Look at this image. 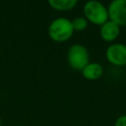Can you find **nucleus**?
<instances>
[{"label": "nucleus", "instance_id": "obj_1", "mask_svg": "<svg viewBox=\"0 0 126 126\" xmlns=\"http://www.w3.org/2000/svg\"><path fill=\"white\" fill-rule=\"evenodd\" d=\"M47 33L55 42H65L69 40L74 33L71 20L63 17L54 19L48 26Z\"/></svg>", "mask_w": 126, "mask_h": 126}, {"label": "nucleus", "instance_id": "obj_2", "mask_svg": "<svg viewBox=\"0 0 126 126\" xmlns=\"http://www.w3.org/2000/svg\"><path fill=\"white\" fill-rule=\"evenodd\" d=\"M83 13L86 20L95 26L100 27L109 20L107 7L96 0H90L86 2L83 7Z\"/></svg>", "mask_w": 126, "mask_h": 126}, {"label": "nucleus", "instance_id": "obj_3", "mask_svg": "<svg viewBox=\"0 0 126 126\" xmlns=\"http://www.w3.org/2000/svg\"><path fill=\"white\" fill-rule=\"evenodd\" d=\"M67 62L73 70L82 71L90 63L88 48L81 43L72 44L67 51Z\"/></svg>", "mask_w": 126, "mask_h": 126}, {"label": "nucleus", "instance_id": "obj_4", "mask_svg": "<svg viewBox=\"0 0 126 126\" xmlns=\"http://www.w3.org/2000/svg\"><path fill=\"white\" fill-rule=\"evenodd\" d=\"M105 57L107 61L114 66L126 65V45L123 43H111L105 50Z\"/></svg>", "mask_w": 126, "mask_h": 126}, {"label": "nucleus", "instance_id": "obj_5", "mask_svg": "<svg viewBox=\"0 0 126 126\" xmlns=\"http://www.w3.org/2000/svg\"><path fill=\"white\" fill-rule=\"evenodd\" d=\"M108 19L119 27L126 26V0H113L107 7Z\"/></svg>", "mask_w": 126, "mask_h": 126}, {"label": "nucleus", "instance_id": "obj_6", "mask_svg": "<svg viewBox=\"0 0 126 126\" xmlns=\"http://www.w3.org/2000/svg\"><path fill=\"white\" fill-rule=\"evenodd\" d=\"M120 33V27L114 22L108 20L99 27V35L106 42L114 41Z\"/></svg>", "mask_w": 126, "mask_h": 126}, {"label": "nucleus", "instance_id": "obj_7", "mask_svg": "<svg viewBox=\"0 0 126 126\" xmlns=\"http://www.w3.org/2000/svg\"><path fill=\"white\" fill-rule=\"evenodd\" d=\"M81 72L85 79L89 81H95L102 76L103 68L97 62H90Z\"/></svg>", "mask_w": 126, "mask_h": 126}, {"label": "nucleus", "instance_id": "obj_8", "mask_svg": "<svg viewBox=\"0 0 126 126\" xmlns=\"http://www.w3.org/2000/svg\"><path fill=\"white\" fill-rule=\"evenodd\" d=\"M77 0H49L48 4L49 6L60 12H66L72 10L77 5Z\"/></svg>", "mask_w": 126, "mask_h": 126}, {"label": "nucleus", "instance_id": "obj_9", "mask_svg": "<svg viewBox=\"0 0 126 126\" xmlns=\"http://www.w3.org/2000/svg\"><path fill=\"white\" fill-rule=\"evenodd\" d=\"M71 22H72V27L74 32H83L88 28V25H89V22L86 20L85 17L74 18Z\"/></svg>", "mask_w": 126, "mask_h": 126}, {"label": "nucleus", "instance_id": "obj_10", "mask_svg": "<svg viewBox=\"0 0 126 126\" xmlns=\"http://www.w3.org/2000/svg\"><path fill=\"white\" fill-rule=\"evenodd\" d=\"M114 126H126V115H120L116 118Z\"/></svg>", "mask_w": 126, "mask_h": 126}, {"label": "nucleus", "instance_id": "obj_11", "mask_svg": "<svg viewBox=\"0 0 126 126\" xmlns=\"http://www.w3.org/2000/svg\"><path fill=\"white\" fill-rule=\"evenodd\" d=\"M0 126H1V120H0Z\"/></svg>", "mask_w": 126, "mask_h": 126}]
</instances>
